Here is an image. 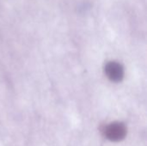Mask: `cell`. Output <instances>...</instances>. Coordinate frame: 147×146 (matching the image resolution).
I'll return each instance as SVG.
<instances>
[{"instance_id":"1","label":"cell","mask_w":147,"mask_h":146,"mask_svg":"<svg viewBox=\"0 0 147 146\" xmlns=\"http://www.w3.org/2000/svg\"><path fill=\"white\" fill-rule=\"evenodd\" d=\"M126 127L121 123H114L109 125L105 129L106 137L112 141H119L126 136Z\"/></svg>"},{"instance_id":"2","label":"cell","mask_w":147,"mask_h":146,"mask_svg":"<svg viewBox=\"0 0 147 146\" xmlns=\"http://www.w3.org/2000/svg\"><path fill=\"white\" fill-rule=\"evenodd\" d=\"M105 72L108 77L114 82L121 81L124 76V71L122 66L116 62L108 63L105 67Z\"/></svg>"}]
</instances>
